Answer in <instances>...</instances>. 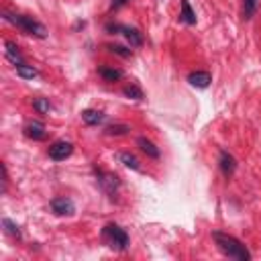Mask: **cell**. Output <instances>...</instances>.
<instances>
[{"label": "cell", "instance_id": "cell-12", "mask_svg": "<svg viewBox=\"0 0 261 261\" xmlns=\"http://www.w3.org/2000/svg\"><path fill=\"white\" fill-rule=\"evenodd\" d=\"M4 53H6V59L8 61H12L14 65H22L24 63V59H22V55H20V51H18V47H16V43H12V41H6L4 43Z\"/></svg>", "mask_w": 261, "mask_h": 261}, {"label": "cell", "instance_id": "cell-25", "mask_svg": "<svg viewBox=\"0 0 261 261\" xmlns=\"http://www.w3.org/2000/svg\"><path fill=\"white\" fill-rule=\"evenodd\" d=\"M128 0H112V8H120V6H124Z\"/></svg>", "mask_w": 261, "mask_h": 261}, {"label": "cell", "instance_id": "cell-14", "mask_svg": "<svg viewBox=\"0 0 261 261\" xmlns=\"http://www.w3.org/2000/svg\"><path fill=\"white\" fill-rule=\"evenodd\" d=\"M82 120L86 124H90V126H96V124H100L104 120V112H100V110H84L82 112Z\"/></svg>", "mask_w": 261, "mask_h": 261}, {"label": "cell", "instance_id": "cell-21", "mask_svg": "<svg viewBox=\"0 0 261 261\" xmlns=\"http://www.w3.org/2000/svg\"><path fill=\"white\" fill-rule=\"evenodd\" d=\"M2 226H4V230H6L10 237L20 239V228H18V224H16V222H12L10 218H2Z\"/></svg>", "mask_w": 261, "mask_h": 261}, {"label": "cell", "instance_id": "cell-11", "mask_svg": "<svg viewBox=\"0 0 261 261\" xmlns=\"http://www.w3.org/2000/svg\"><path fill=\"white\" fill-rule=\"evenodd\" d=\"M188 82L194 86V88H208L210 86V82H212V77H210V73L208 71H192L190 75H188Z\"/></svg>", "mask_w": 261, "mask_h": 261}, {"label": "cell", "instance_id": "cell-6", "mask_svg": "<svg viewBox=\"0 0 261 261\" xmlns=\"http://www.w3.org/2000/svg\"><path fill=\"white\" fill-rule=\"evenodd\" d=\"M98 181H100V186H102V190L110 196V198H114L116 196V190H118V186H120V181H118V177L114 175V173H106V171H98Z\"/></svg>", "mask_w": 261, "mask_h": 261}, {"label": "cell", "instance_id": "cell-24", "mask_svg": "<svg viewBox=\"0 0 261 261\" xmlns=\"http://www.w3.org/2000/svg\"><path fill=\"white\" fill-rule=\"evenodd\" d=\"M0 169H2V194H6V190H8V171H6L4 163L0 165Z\"/></svg>", "mask_w": 261, "mask_h": 261}, {"label": "cell", "instance_id": "cell-5", "mask_svg": "<svg viewBox=\"0 0 261 261\" xmlns=\"http://www.w3.org/2000/svg\"><path fill=\"white\" fill-rule=\"evenodd\" d=\"M73 153V145L69 141H55L51 147H49V157L53 161H63L67 159L69 155Z\"/></svg>", "mask_w": 261, "mask_h": 261}, {"label": "cell", "instance_id": "cell-7", "mask_svg": "<svg viewBox=\"0 0 261 261\" xmlns=\"http://www.w3.org/2000/svg\"><path fill=\"white\" fill-rule=\"evenodd\" d=\"M51 210H53L55 214L63 216V214H73L75 206H73V202H71L69 198L61 196V198H53V200H51Z\"/></svg>", "mask_w": 261, "mask_h": 261}, {"label": "cell", "instance_id": "cell-4", "mask_svg": "<svg viewBox=\"0 0 261 261\" xmlns=\"http://www.w3.org/2000/svg\"><path fill=\"white\" fill-rule=\"evenodd\" d=\"M106 31L108 33H114V35H124L126 41L130 43V47H141L143 45V35L137 29H133V27H124L120 22H108L106 24Z\"/></svg>", "mask_w": 261, "mask_h": 261}, {"label": "cell", "instance_id": "cell-18", "mask_svg": "<svg viewBox=\"0 0 261 261\" xmlns=\"http://www.w3.org/2000/svg\"><path fill=\"white\" fill-rule=\"evenodd\" d=\"M259 0H243V18H253V14L257 12Z\"/></svg>", "mask_w": 261, "mask_h": 261}, {"label": "cell", "instance_id": "cell-20", "mask_svg": "<svg viewBox=\"0 0 261 261\" xmlns=\"http://www.w3.org/2000/svg\"><path fill=\"white\" fill-rule=\"evenodd\" d=\"M33 108L39 112V114H49L51 112V104L47 98H35L33 100Z\"/></svg>", "mask_w": 261, "mask_h": 261}, {"label": "cell", "instance_id": "cell-3", "mask_svg": "<svg viewBox=\"0 0 261 261\" xmlns=\"http://www.w3.org/2000/svg\"><path fill=\"white\" fill-rule=\"evenodd\" d=\"M102 237L108 241V245L116 251H124L128 247V234L124 228H120L118 224H106L102 228Z\"/></svg>", "mask_w": 261, "mask_h": 261}, {"label": "cell", "instance_id": "cell-19", "mask_svg": "<svg viewBox=\"0 0 261 261\" xmlns=\"http://www.w3.org/2000/svg\"><path fill=\"white\" fill-rule=\"evenodd\" d=\"M124 96L126 98H133V100H143L145 96H143V90L139 88V86H135V84H128V86H124Z\"/></svg>", "mask_w": 261, "mask_h": 261}, {"label": "cell", "instance_id": "cell-8", "mask_svg": "<svg viewBox=\"0 0 261 261\" xmlns=\"http://www.w3.org/2000/svg\"><path fill=\"white\" fill-rule=\"evenodd\" d=\"M218 165H220V171L228 177V175H232L234 173V169H237V159L228 153V151H220V157H218Z\"/></svg>", "mask_w": 261, "mask_h": 261}, {"label": "cell", "instance_id": "cell-22", "mask_svg": "<svg viewBox=\"0 0 261 261\" xmlns=\"http://www.w3.org/2000/svg\"><path fill=\"white\" fill-rule=\"evenodd\" d=\"M106 49L110 53H114V55H120V57H130L133 55V51L126 49V47H122V45H106Z\"/></svg>", "mask_w": 261, "mask_h": 261}, {"label": "cell", "instance_id": "cell-23", "mask_svg": "<svg viewBox=\"0 0 261 261\" xmlns=\"http://www.w3.org/2000/svg\"><path fill=\"white\" fill-rule=\"evenodd\" d=\"M128 130H130V126H128V124H112V126H108V128H106V135H110V137H112V135H116V137H118V135H126Z\"/></svg>", "mask_w": 261, "mask_h": 261}, {"label": "cell", "instance_id": "cell-9", "mask_svg": "<svg viewBox=\"0 0 261 261\" xmlns=\"http://www.w3.org/2000/svg\"><path fill=\"white\" fill-rule=\"evenodd\" d=\"M24 135H27L29 139H33V141H43V139L47 137V130H45V124H43V122L33 120V122H29V124L24 126Z\"/></svg>", "mask_w": 261, "mask_h": 261}, {"label": "cell", "instance_id": "cell-10", "mask_svg": "<svg viewBox=\"0 0 261 261\" xmlns=\"http://www.w3.org/2000/svg\"><path fill=\"white\" fill-rule=\"evenodd\" d=\"M137 145H139V149H141L147 157H151V159H159V155H161L159 147H157L153 141H149L147 137H137Z\"/></svg>", "mask_w": 261, "mask_h": 261}, {"label": "cell", "instance_id": "cell-13", "mask_svg": "<svg viewBox=\"0 0 261 261\" xmlns=\"http://www.w3.org/2000/svg\"><path fill=\"white\" fill-rule=\"evenodd\" d=\"M98 75H100L102 80H106V82H116V80H120V77H122V71H120V69H116V67L100 65V67H98Z\"/></svg>", "mask_w": 261, "mask_h": 261}, {"label": "cell", "instance_id": "cell-16", "mask_svg": "<svg viewBox=\"0 0 261 261\" xmlns=\"http://www.w3.org/2000/svg\"><path fill=\"white\" fill-rule=\"evenodd\" d=\"M179 18H181L186 24H196V12L192 10V6H190L188 0H181V12H179Z\"/></svg>", "mask_w": 261, "mask_h": 261}, {"label": "cell", "instance_id": "cell-1", "mask_svg": "<svg viewBox=\"0 0 261 261\" xmlns=\"http://www.w3.org/2000/svg\"><path fill=\"white\" fill-rule=\"evenodd\" d=\"M212 239L218 247V251L228 257V259H237V261H249L251 259V253L249 249L232 234H226V232H220V230H214L212 232Z\"/></svg>", "mask_w": 261, "mask_h": 261}, {"label": "cell", "instance_id": "cell-17", "mask_svg": "<svg viewBox=\"0 0 261 261\" xmlns=\"http://www.w3.org/2000/svg\"><path fill=\"white\" fill-rule=\"evenodd\" d=\"M16 75L22 77V80H33V77L39 75V71H37L35 67L27 65V63H22V65H16Z\"/></svg>", "mask_w": 261, "mask_h": 261}, {"label": "cell", "instance_id": "cell-15", "mask_svg": "<svg viewBox=\"0 0 261 261\" xmlns=\"http://www.w3.org/2000/svg\"><path fill=\"white\" fill-rule=\"evenodd\" d=\"M116 159H118V161H120V163H122L124 167H128V169H135V171H137V169L141 167V165H139V159H137V157H135L133 153L120 151V153L116 155Z\"/></svg>", "mask_w": 261, "mask_h": 261}, {"label": "cell", "instance_id": "cell-2", "mask_svg": "<svg viewBox=\"0 0 261 261\" xmlns=\"http://www.w3.org/2000/svg\"><path fill=\"white\" fill-rule=\"evenodd\" d=\"M4 20H8L10 24H14L16 29H20L22 33L27 35H33L37 39H45L47 37V29L43 22L35 20L33 16H27V14H8L4 12Z\"/></svg>", "mask_w": 261, "mask_h": 261}]
</instances>
